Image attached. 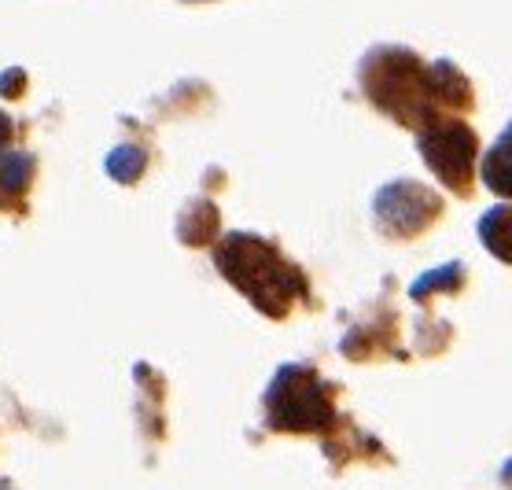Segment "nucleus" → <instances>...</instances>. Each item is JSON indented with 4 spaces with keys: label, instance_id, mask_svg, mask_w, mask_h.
Segmentation results:
<instances>
[{
    "label": "nucleus",
    "instance_id": "nucleus-1",
    "mask_svg": "<svg viewBox=\"0 0 512 490\" xmlns=\"http://www.w3.org/2000/svg\"><path fill=\"white\" fill-rule=\"evenodd\" d=\"M218 266L229 273L233 284H240V280L251 277V273H255V280H266L269 310H273V314H280V310L295 299V292L303 288L299 273H295L291 266H284L273 247L262 244V240H251V236H229V240L218 247ZM255 280H247L244 284L247 295H251V288H255Z\"/></svg>",
    "mask_w": 512,
    "mask_h": 490
},
{
    "label": "nucleus",
    "instance_id": "nucleus-2",
    "mask_svg": "<svg viewBox=\"0 0 512 490\" xmlns=\"http://www.w3.org/2000/svg\"><path fill=\"white\" fill-rule=\"evenodd\" d=\"M420 152L454 192H468L472 163H476V133L465 122H446L443 118V122L428 126L420 133Z\"/></svg>",
    "mask_w": 512,
    "mask_h": 490
},
{
    "label": "nucleus",
    "instance_id": "nucleus-3",
    "mask_svg": "<svg viewBox=\"0 0 512 490\" xmlns=\"http://www.w3.org/2000/svg\"><path fill=\"white\" fill-rule=\"evenodd\" d=\"M483 181L494 196L512 199V126L494 140V148L483 159Z\"/></svg>",
    "mask_w": 512,
    "mask_h": 490
},
{
    "label": "nucleus",
    "instance_id": "nucleus-4",
    "mask_svg": "<svg viewBox=\"0 0 512 490\" xmlns=\"http://www.w3.org/2000/svg\"><path fill=\"white\" fill-rule=\"evenodd\" d=\"M479 236H483L490 255L501 258V262H512V203L487 210L483 222H479Z\"/></svg>",
    "mask_w": 512,
    "mask_h": 490
},
{
    "label": "nucleus",
    "instance_id": "nucleus-5",
    "mask_svg": "<svg viewBox=\"0 0 512 490\" xmlns=\"http://www.w3.org/2000/svg\"><path fill=\"white\" fill-rule=\"evenodd\" d=\"M4 144H8V118L0 115V155H4ZM8 163H12V155L8 159H0V185H4V174H8ZM8 188V185H4Z\"/></svg>",
    "mask_w": 512,
    "mask_h": 490
}]
</instances>
